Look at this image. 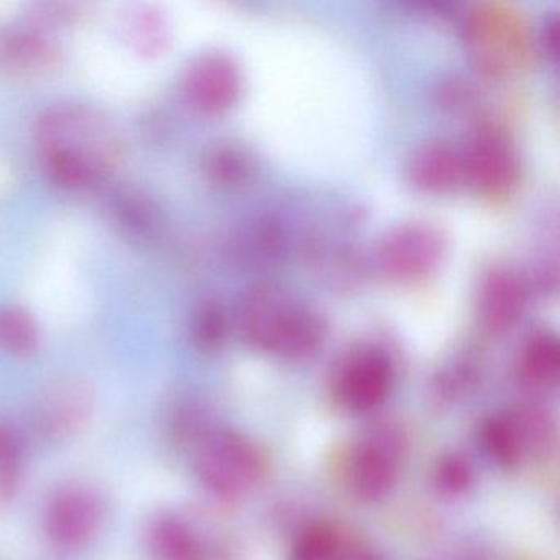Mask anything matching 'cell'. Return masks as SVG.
Segmentation results:
<instances>
[{"label":"cell","instance_id":"cell-15","mask_svg":"<svg viewBox=\"0 0 560 560\" xmlns=\"http://www.w3.org/2000/svg\"><path fill=\"white\" fill-rule=\"evenodd\" d=\"M524 291L513 275L497 271L485 281L480 294V317L490 332L510 330L523 314Z\"/></svg>","mask_w":560,"mask_h":560},{"label":"cell","instance_id":"cell-24","mask_svg":"<svg viewBox=\"0 0 560 560\" xmlns=\"http://www.w3.org/2000/svg\"><path fill=\"white\" fill-rule=\"evenodd\" d=\"M474 467L462 454L442 455L432 474L435 490L445 497L467 493L474 483Z\"/></svg>","mask_w":560,"mask_h":560},{"label":"cell","instance_id":"cell-11","mask_svg":"<svg viewBox=\"0 0 560 560\" xmlns=\"http://www.w3.org/2000/svg\"><path fill=\"white\" fill-rule=\"evenodd\" d=\"M183 93L195 109L224 113L241 93V77L231 58L221 54L196 57L183 73Z\"/></svg>","mask_w":560,"mask_h":560},{"label":"cell","instance_id":"cell-10","mask_svg":"<svg viewBox=\"0 0 560 560\" xmlns=\"http://www.w3.org/2000/svg\"><path fill=\"white\" fill-rule=\"evenodd\" d=\"M61 54L47 28L22 22L0 32V68L19 80H44L60 67Z\"/></svg>","mask_w":560,"mask_h":560},{"label":"cell","instance_id":"cell-25","mask_svg":"<svg viewBox=\"0 0 560 560\" xmlns=\"http://www.w3.org/2000/svg\"><path fill=\"white\" fill-rule=\"evenodd\" d=\"M225 336V319L221 307L209 303L199 307L192 320V339L196 346L212 350L221 346Z\"/></svg>","mask_w":560,"mask_h":560},{"label":"cell","instance_id":"cell-1","mask_svg":"<svg viewBox=\"0 0 560 560\" xmlns=\"http://www.w3.org/2000/svg\"><path fill=\"white\" fill-rule=\"evenodd\" d=\"M37 143L51 182L65 189L100 183L124 156L119 130L103 110L58 104L38 120Z\"/></svg>","mask_w":560,"mask_h":560},{"label":"cell","instance_id":"cell-4","mask_svg":"<svg viewBox=\"0 0 560 560\" xmlns=\"http://www.w3.org/2000/svg\"><path fill=\"white\" fill-rule=\"evenodd\" d=\"M96 392L88 380L65 375L44 383L32 402V424L51 444L73 441L90 428Z\"/></svg>","mask_w":560,"mask_h":560},{"label":"cell","instance_id":"cell-7","mask_svg":"<svg viewBox=\"0 0 560 560\" xmlns=\"http://www.w3.org/2000/svg\"><path fill=\"white\" fill-rule=\"evenodd\" d=\"M393 369L388 357L376 349L352 350L340 360L330 376V396L340 411L366 415L388 398Z\"/></svg>","mask_w":560,"mask_h":560},{"label":"cell","instance_id":"cell-3","mask_svg":"<svg viewBox=\"0 0 560 560\" xmlns=\"http://www.w3.org/2000/svg\"><path fill=\"white\" fill-rule=\"evenodd\" d=\"M192 452L199 485L222 503L241 500L267 475L260 445L232 429H211Z\"/></svg>","mask_w":560,"mask_h":560},{"label":"cell","instance_id":"cell-5","mask_svg":"<svg viewBox=\"0 0 560 560\" xmlns=\"http://www.w3.org/2000/svg\"><path fill=\"white\" fill-rule=\"evenodd\" d=\"M401 439L389 425H380L350 445L340 477L349 493L362 503H375L392 491L398 477Z\"/></svg>","mask_w":560,"mask_h":560},{"label":"cell","instance_id":"cell-12","mask_svg":"<svg viewBox=\"0 0 560 560\" xmlns=\"http://www.w3.org/2000/svg\"><path fill=\"white\" fill-rule=\"evenodd\" d=\"M147 549L153 560H219L221 546L182 513L162 510L150 517Z\"/></svg>","mask_w":560,"mask_h":560},{"label":"cell","instance_id":"cell-6","mask_svg":"<svg viewBox=\"0 0 560 560\" xmlns=\"http://www.w3.org/2000/svg\"><path fill=\"white\" fill-rule=\"evenodd\" d=\"M106 521L103 494L86 483H65L48 498L44 529L51 546L77 552L90 546Z\"/></svg>","mask_w":560,"mask_h":560},{"label":"cell","instance_id":"cell-17","mask_svg":"<svg viewBox=\"0 0 560 560\" xmlns=\"http://www.w3.org/2000/svg\"><path fill=\"white\" fill-rule=\"evenodd\" d=\"M478 442L493 464L510 470L520 467L529 457L513 412L485 419L478 429Z\"/></svg>","mask_w":560,"mask_h":560},{"label":"cell","instance_id":"cell-16","mask_svg":"<svg viewBox=\"0 0 560 560\" xmlns=\"http://www.w3.org/2000/svg\"><path fill=\"white\" fill-rule=\"evenodd\" d=\"M464 175V160L448 143L435 142L422 147L409 165V178L416 188L442 192L454 188Z\"/></svg>","mask_w":560,"mask_h":560},{"label":"cell","instance_id":"cell-2","mask_svg":"<svg viewBox=\"0 0 560 560\" xmlns=\"http://www.w3.org/2000/svg\"><path fill=\"white\" fill-rule=\"evenodd\" d=\"M242 334L255 349L287 360H303L323 346L326 329L319 316L273 287L258 288L245 301Z\"/></svg>","mask_w":560,"mask_h":560},{"label":"cell","instance_id":"cell-20","mask_svg":"<svg viewBox=\"0 0 560 560\" xmlns=\"http://www.w3.org/2000/svg\"><path fill=\"white\" fill-rule=\"evenodd\" d=\"M349 557L346 537L329 523L304 527L291 549V560H349Z\"/></svg>","mask_w":560,"mask_h":560},{"label":"cell","instance_id":"cell-26","mask_svg":"<svg viewBox=\"0 0 560 560\" xmlns=\"http://www.w3.org/2000/svg\"><path fill=\"white\" fill-rule=\"evenodd\" d=\"M208 173L215 182H237L244 173L242 156L231 149L214 150L208 159Z\"/></svg>","mask_w":560,"mask_h":560},{"label":"cell","instance_id":"cell-22","mask_svg":"<svg viewBox=\"0 0 560 560\" xmlns=\"http://www.w3.org/2000/svg\"><path fill=\"white\" fill-rule=\"evenodd\" d=\"M211 431L201 406L191 399H176L166 409L165 432L170 444L178 448H192Z\"/></svg>","mask_w":560,"mask_h":560},{"label":"cell","instance_id":"cell-13","mask_svg":"<svg viewBox=\"0 0 560 560\" xmlns=\"http://www.w3.org/2000/svg\"><path fill=\"white\" fill-rule=\"evenodd\" d=\"M462 160L464 173L483 195L498 198L516 186L520 176L516 155L506 140L491 130L481 132Z\"/></svg>","mask_w":560,"mask_h":560},{"label":"cell","instance_id":"cell-19","mask_svg":"<svg viewBox=\"0 0 560 560\" xmlns=\"http://www.w3.org/2000/svg\"><path fill=\"white\" fill-rule=\"evenodd\" d=\"M25 464L24 438L11 421L0 418V506L11 504L21 491Z\"/></svg>","mask_w":560,"mask_h":560},{"label":"cell","instance_id":"cell-21","mask_svg":"<svg viewBox=\"0 0 560 560\" xmlns=\"http://www.w3.org/2000/svg\"><path fill=\"white\" fill-rule=\"evenodd\" d=\"M40 347V329L34 317L18 306H0V352L31 357Z\"/></svg>","mask_w":560,"mask_h":560},{"label":"cell","instance_id":"cell-14","mask_svg":"<svg viewBox=\"0 0 560 560\" xmlns=\"http://www.w3.org/2000/svg\"><path fill=\"white\" fill-rule=\"evenodd\" d=\"M116 28L124 45L147 60L163 57L172 45V24L159 5H127L117 14Z\"/></svg>","mask_w":560,"mask_h":560},{"label":"cell","instance_id":"cell-18","mask_svg":"<svg viewBox=\"0 0 560 560\" xmlns=\"http://www.w3.org/2000/svg\"><path fill=\"white\" fill-rule=\"evenodd\" d=\"M521 380L534 388H550L560 373L559 342L552 334H537L524 347L517 363Z\"/></svg>","mask_w":560,"mask_h":560},{"label":"cell","instance_id":"cell-23","mask_svg":"<svg viewBox=\"0 0 560 560\" xmlns=\"http://www.w3.org/2000/svg\"><path fill=\"white\" fill-rule=\"evenodd\" d=\"M117 222L130 234L150 235L159 225V209L152 199L139 191H122L114 198Z\"/></svg>","mask_w":560,"mask_h":560},{"label":"cell","instance_id":"cell-8","mask_svg":"<svg viewBox=\"0 0 560 560\" xmlns=\"http://www.w3.org/2000/svg\"><path fill=\"white\" fill-rule=\"evenodd\" d=\"M470 42L481 67L500 74L523 65L527 55L526 25L516 14L488 9L475 14L470 25Z\"/></svg>","mask_w":560,"mask_h":560},{"label":"cell","instance_id":"cell-9","mask_svg":"<svg viewBox=\"0 0 560 560\" xmlns=\"http://www.w3.org/2000/svg\"><path fill=\"white\" fill-rule=\"evenodd\" d=\"M444 254V237L438 229L424 224L399 228L385 238L378 260L388 277L418 281L432 273Z\"/></svg>","mask_w":560,"mask_h":560}]
</instances>
